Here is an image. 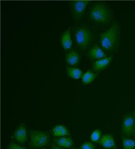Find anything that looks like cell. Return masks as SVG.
I'll return each mask as SVG.
<instances>
[{"label": "cell", "mask_w": 135, "mask_h": 149, "mask_svg": "<svg viewBox=\"0 0 135 149\" xmlns=\"http://www.w3.org/2000/svg\"><path fill=\"white\" fill-rule=\"evenodd\" d=\"M121 27L114 22L109 29L100 35V42L102 48L108 53L115 52L120 45Z\"/></svg>", "instance_id": "obj_1"}, {"label": "cell", "mask_w": 135, "mask_h": 149, "mask_svg": "<svg viewBox=\"0 0 135 149\" xmlns=\"http://www.w3.org/2000/svg\"><path fill=\"white\" fill-rule=\"evenodd\" d=\"M89 16L93 23L104 25L111 22L113 13L111 8L107 3L98 2L92 6L89 11Z\"/></svg>", "instance_id": "obj_2"}, {"label": "cell", "mask_w": 135, "mask_h": 149, "mask_svg": "<svg viewBox=\"0 0 135 149\" xmlns=\"http://www.w3.org/2000/svg\"><path fill=\"white\" fill-rule=\"evenodd\" d=\"M75 36L77 45L84 50L88 48L93 40V34L91 30L85 26L76 27Z\"/></svg>", "instance_id": "obj_3"}, {"label": "cell", "mask_w": 135, "mask_h": 149, "mask_svg": "<svg viewBox=\"0 0 135 149\" xmlns=\"http://www.w3.org/2000/svg\"><path fill=\"white\" fill-rule=\"evenodd\" d=\"M29 146L33 149H38L47 146L50 142V135L47 132L31 130L29 132Z\"/></svg>", "instance_id": "obj_4"}, {"label": "cell", "mask_w": 135, "mask_h": 149, "mask_svg": "<svg viewBox=\"0 0 135 149\" xmlns=\"http://www.w3.org/2000/svg\"><path fill=\"white\" fill-rule=\"evenodd\" d=\"M134 117L133 113H128L124 116L122 121L121 136L129 138L134 136Z\"/></svg>", "instance_id": "obj_5"}, {"label": "cell", "mask_w": 135, "mask_h": 149, "mask_svg": "<svg viewBox=\"0 0 135 149\" xmlns=\"http://www.w3.org/2000/svg\"><path fill=\"white\" fill-rule=\"evenodd\" d=\"M90 1H72L70 2V10L74 20L80 21L82 19L85 9Z\"/></svg>", "instance_id": "obj_6"}, {"label": "cell", "mask_w": 135, "mask_h": 149, "mask_svg": "<svg viewBox=\"0 0 135 149\" xmlns=\"http://www.w3.org/2000/svg\"><path fill=\"white\" fill-rule=\"evenodd\" d=\"M113 58V57L110 56L96 61L93 64V70L95 72H100L107 69L111 63Z\"/></svg>", "instance_id": "obj_7"}, {"label": "cell", "mask_w": 135, "mask_h": 149, "mask_svg": "<svg viewBox=\"0 0 135 149\" xmlns=\"http://www.w3.org/2000/svg\"><path fill=\"white\" fill-rule=\"evenodd\" d=\"M13 138L20 143H24L27 141V132L26 126L24 124H21L15 129L13 135Z\"/></svg>", "instance_id": "obj_8"}, {"label": "cell", "mask_w": 135, "mask_h": 149, "mask_svg": "<svg viewBox=\"0 0 135 149\" xmlns=\"http://www.w3.org/2000/svg\"><path fill=\"white\" fill-rule=\"evenodd\" d=\"M88 57L93 60H98L107 57L106 53L97 45L93 47L88 51Z\"/></svg>", "instance_id": "obj_9"}, {"label": "cell", "mask_w": 135, "mask_h": 149, "mask_svg": "<svg viewBox=\"0 0 135 149\" xmlns=\"http://www.w3.org/2000/svg\"><path fill=\"white\" fill-rule=\"evenodd\" d=\"M80 55L75 50H71L66 54L65 61L68 64L72 66L79 65L81 61Z\"/></svg>", "instance_id": "obj_10"}, {"label": "cell", "mask_w": 135, "mask_h": 149, "mask_svg": "<svg viewBox=\"0 0 135 149\" xmlns=\"http://www.w3.org/2000/svg\"><path fill=\"white\" fill-rule=\"evenodd\" d=\"M98 143L105 149L116 148L114 139L113 135L111 134H106L103 135L101 137Z\"/></svg>", "instance_id": "obj_11"}, {"label": "cell", "mask_w": 135, "mask_h": 149, "mask_svg": "<svg viewBox=\"0 0 135 149\" xmlns=\"http://www.w3.org/2000/svg\"><path fill=\"white\" fill-rule=\"evenodd\" d=\"M61 43L62 47L65 50H69L72 47V42L71 38L70 30L68 29L63 32L60 38Z\"/></svg>", "instance_id": "obj_12"}, {"label": "cell", "mask_w": 135, "mask_h": 149, "mask_svg": "<svg viewBox=\"0 0 135 149\" xmlns=\"http://www.w3.org/2000/svg\"><path fill=\"white\" fill-rule=\"evenodd\" d=\"M51 134L54 137H61L70 136V132L66 127L63 125H58L51 130Z\"/></svg>", "instance_id": "obj_13"}, {"label": "cell", "mask_w": 135, "mask_h": 149, "mask_svg": "<svg viewBox=\"0 0 135 149\" xmlns=\"http://www.w3.org/2000/svg\"><path fill=\"white\" fill-rule=\"evenodd\" d=\"M53 141L57 145L61 147L70 148L72 147L73 144V140L69 137H62L56 138L53 139Z\"/></svg>", "instance_id": "obj_14"}, {"label": "cell", "mask_w": 135, "mask_h": 149, "mask_svg": "<svg viewBox=\"0 0 135 149\" xmlns=\"http://www.w3.org/2000/svg\"><path fill=\"white\" fill-rule=\"evenodd\" d=\"M67 74L70 78L75 79H79L82 78L83 72L80 69L72 67L67 68Z\"/></svg>", "instance_id": "obj_15"}, {"label": "cell", "mask_w": 135, "mask_h": 149, "mask_svg": "<svg viewBox=\"0 0 135 149\" xmlns=\"http://www.w3.org/2000/svg\"><path fill=\"white\" fill-rule=\"evenodd\" d=\"M97 76V74L90 70L87 71L84 74H83L82 77V84L84 85L90 84L91 83Z\"/></svg>", "instance_id": "obj_16"}, {"label": "cell", "mask_w": 135, "mask_h": 149, "mask_svg": "<svg viewBox=\"0 0 135 149\" xmlns=\"http://www.w3.org/2000/svg\"><path fill=\"white\" fill-rule=\"evenodd\" d=\"M123 149H134L135 148V140L129 138L122 136Z\"/></svg>", "instance_id": "obj_17"}, {"label": "cell", "mask_w": 135, "mask_h": 149, "mask_svg": "<svg viewBox=\"0 0 135 149\" xmlns=\"http://www.w3.org/2000/svg\"><path fill=\"white\" fill-rule=\"evenodd\" d=\"M101 135H102V132L100 130H95L92 133L91 135V140L93 142H94L99 141L100 139H101Z\"/></svg>", "instance_id": "obj_18"}, {"label": "cell", "mask_w": 135, "mask_h": 149, "mask_svg": "<svg viewBox=\"0 0 135 149\" xmlns=\"http://www.w3.org/2000/svg\"><path fill=\"white\" fill-rule=\"evenodd\" d=\"M95 145L94 143L90 142L83 143L81 146L80 149H95Z\"/></svg>", "instance_id": "obj_19"}, {"label": "cell", "mask_w": 135, "mask_h": 149, "mask_svg": "<svg viewBox=\"0 0 135 149\" xmlns=\"http://www.w3.org/2000/svg\"><path fill=\"white\" fill-rule=\"evenodd\" d=\"M7 149H26V148L24 147H22L15 143H11L7 146Z\"/></svg>", "instance_id": "obj_20"}, {"label": "cell", "mask_w": 135, "mask_h": 149, "mask_svg": "<svg viewBox=\"0 0 135 149\" xmlns=\"http://www.w3.org/2000/svg\"><path fill=\"white\" fill-rule=\"evenodd\" d=\"M51 148L52 149H65L62 148V147H60L56 144L54 143H52L51 144Z\"/></svg>", "instance_id": "obj_21"}, {"label": "cell", "mask_w": 135, "mask_h": 149, "mask_svg": "<svg viewBox=\"0 0 135 149\" xmlns=\"http://www.w3.org/2000/svg\"><path fill=\"white\" fill-rule=\"evenodd\" d=\"M133 114H134V137L135 139V110L133 112Z\"/></svg>", "instance_id": "obj_22"}, {"label": "cell", "mask_w": 135, "mask_h": 149, "mask_svg": "<svg viewBox=\"0 0 135 149\" xmlns=\"http://www.w3.org/2000/svg\"><path fill=\"white\" fill-rule=\"evenodd\" d=\"M78 149L75 148H72V149Z\"/></svg>", "instance_id": "obj_23"}, {"label": "cell", "mask_w": 135, "mask_h": 149, "mask_svg": "<svg viewBox=\"0 0 135 149\" xmlns=\"http://www.w3.org/2000/svg\"><path fill=\"white\" fill-rule=\"evenodd\" d=\"M47 149L45 148H42V149Z\"/></svg>", "instance_id": "obj_24"}, {"label": "cell", "mask_w": 135, "mask_h": 149, "mask_svg": "<svg viewBox=\"0 0 135 149\" xmlns=\"http://www.w3.org/2000/svg\"></svg>", "instance_id": "obj_25"}, {"label": "cell", "mask_w": 135, "mask_h": 149, "mask_svg": "<svg viewBox=\"0 0 135 149\" xmlns=\"http://www.w3.org/2000/svg\"></svg>", "instance_id": "obj_26"}]
</instances>
